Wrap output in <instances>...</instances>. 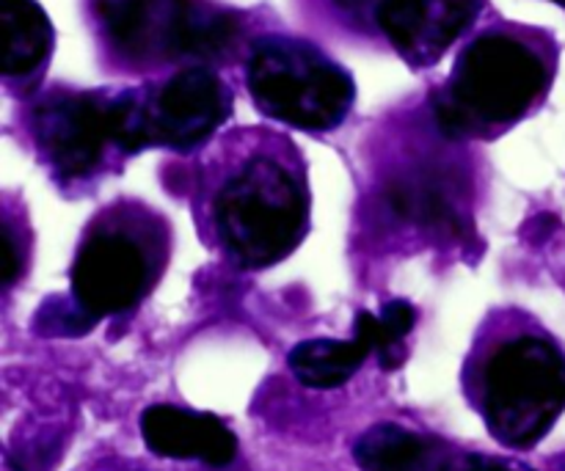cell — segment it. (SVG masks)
<instances>
[{
  "label": "cell",
  "instance_id": "6da1fadb",
  "mask_svg": "<svg viewBox=\"0 0 565 471\" xmlns=\"http://www.w3.org/2000/svg\"><path fill=\"white\" fill-rule=\"evenodd\" d=\"M312 193L301 149L268 127H241L199 163L196 232L235 268L263 270L290 257L309 232Z\"/></svg>",
  "mask_w": 565,
  "mask_h": 471
},
{
  "label": "cell",
  "instance_id": "7a4b0ae2",
  "mask_svg": "<svg viewBox=\"0 0 565 471\" xmlns=\"http://www.w3.org/2000/svg\"><path fill=\"white\" fill-rule=\"evenodd\" d=\"M555 81V42L539 28L494 22L458 53L430 94V116L447 141H494L544 105Z\"/></svg>",
  "mask_w": 565,
  "mask_h": 471
},
{
  "label": "cell",
  "instance_id": "3957f363",
  "mask_svg": "<svg viewBox=\"0 0 565 471\" xmlns=\"http://www.w3.org/2000/svg\"><path fill=\"white\" fill-rule=\"evenodd\" d=\"M463 378L489 433L508 450H533L565 411L563 347L516 309L486 320Z\"/></svg>",
  "mask_w": 565,
  "mask_h": 471
},
{
  "label": "cell",
  "instance_id": "277c9868",
  "mask_svg": "<svg viewBox=\"0 0 565 471\" xmlns=\"http://www.w3.org/2000/svg\"><path fill=\"white\" fill-rule=\"evenodd\" d=\"M88 14L99 55L125 75L215 69L246 39L241 11L215 0H88Z\"/></svg>",
  "mask_w": 565,
  "mask_h": 471
},
{
  "label": "cell",
  "instance_id": "5b68a950",
  "mask_svg": "<svg viewBox=\"0 0 565 471\" xmlns=\"http://www.w3.org/2000/svg\"><path fill=\"white\" fill-rule=\"evenodd\" d=\"M169 259L171 226L158 210L132 199L99 210L83 229L70 270L75 334L136 309L163 279Z\"/></svg>",
  "mask_w": 565,
  "mask_h": 471
},
{
  "label": "cell",
  "instance_id": "8992f818",
  "mask_svg": "<svg viewBox=\"0 0 565 471\" xmlns=\"http://www.w3.org/2000/svg\"><path fill=\"white\" fill-rule=\"evenodd\" d=\"M39 160L66 191L143 152L136 88H42L25 114Z\"/></svg>",
  "mask_w": 565,
  "mask_h": 471
},
{
  "label": "cell",
  "instance_id": "52a82bcc",
  "mask_svg": "<svg viewBox=\"0 0 565 471\" xmlns=\"http://www.w3.org/2000/svg\"><path fill=\"white\" fill-rule=\"evenodd\" d=\"M246 88L265 119L303 132L337 130L356 103V83L345 66L318 44L285 33L248 42Z\"/></svg>",
  "mask_w": 565,
  "mask_h": 471
},
{
  "label": "cell",
  "instance_id": "ba28073f",
  "mask_svg": "<svg viewBox=\"0 0 565 471\" xmlns=\"http://www.w3.org/2000/svg\"><path fill=\"white\" fill-rule=\"evenodd\" d=\"M147 149L193 152L204 147L235 110L230 83L213 66H185L136 86Z\"/></svg>",
  "mask_w": 565,
  "mask_h": 471
},
{
  "label": "cell",
  "instance_id": "9c48e42d",
  "mask_svg": "<svg viewBox=\"0 0 565 471\" xmlns=\"http://www.w3.org/2000/svg\"><path fill=\"white\" fill-rule=\"evenodd\" d=\"M486 0H381L375 28L412 69H430L467 36Z\"/></svg>",
  "mask_w": 565,
  "mask_h": 471
},
{
  "label": "cell",
  "instance_id": "30bf717a",
  "mask_svg": "<svg viewBox=\"0 0 565 471\" xmlns=\"http://www.w3.org/2000/svg\"><path fill=\"white\" fill-rule=\"evenodd\" d=\"M141 439L158 458L199 461L210 469H226L237 458V436L224 419L169 403L141 414Z\"/></svg>",
  "mask_w": 565,
  "mask_h": 471
},
{
  "label": "cell",
  "instance_id": "8fae6325",
  "mask_svg": "<svg viewBox=\"0 0 565 471\" xmlns=\"http://www.w3.org/2000/svg\"><path fill=\"white\" fill-rule=\"evenodd\" d=\"M0 28H3V72L6 86L33 92L47 69L55 47V31L47 11L36 0H0Z\"/></svg>",
  "mask_w": 565,
  "mask_h": 471
},
{
  "label": "cell",
  "instance_id": "7c38bea8",
  "mask_svg": "<svg viewBox=\"0 0 565 471\" xmlns=\"http://www.w3.org/2000/svg\"><path fill=\"white\" fill-rule=\"evenodd\" d=\"M384 207L392 221L414 224L423 232L463 237V215L450 180L436 169L419 165L395 176L384 188Z\"/></svg>",
  "mask_w": 565,
  "mask_h": 471
},
{
  "label": "cell",
  "instance_id": "4fadbf2b",
  "mask_svg": "<svg viewBox=\"0 0 565 471\" xmlns=\"http://www.w3.org/2000/svg\"><path fill=\"white\" fill-rule=\"evenodd\" d=\"M452 458L456 452L445 441L395 422L373 425L353 445V461L362 471H447Z\"/></svg>",
  "mask_w": 565,
  "mask_h": 471
},
{
  "label": "cell",
  "instance_id": "5bb4252c",
  "mask_svg": "<svg viewBox=\"0 0 565 471\" xmlns=\"http://www.w3.org/2000/svg\"><path fill=\"white\" fill-rule=\"evenodd\" d=\"M370 356L373 353L359 336L353 340H307L292 347L287 364L298 384H303L307 389L329 392L345 386Z\"/></svg>",
  "mask_w": 565,
  "mask_h": 471
},
{
  "label": "cell",
  "instance_id": "9a60e30c",
  "mask_svg": "<svg viewBox=\"0 0 565 471\" xmlns=\"http://www.w3.org/2000/svg\"><path fill=\"white\" fill-rule=\"evenodd\" d=\"M417 325V309L408 301H390L381 307V312H359L353 336L370 347V353L379 356L381 370H397L406 362V336Z\"/></svg>",
  "mask_w": 565,
  "mask_h": 471
},
{
  "label": "cell",
  "instance_id": "2e32d148",
  "mask_svg": "<svg viewBox=\"0 0 565 471\" xmlns=\"http://www.w3.org/2000/svg\"><path fill=\"white\" fill-rule=\"evenodd\" d=\"M447 471H535L527 463L511 461V458H497V456H480V452H456Z\"/></svg>",
  "mask_w": 565,
  "mask_h": 471
},
{
  "label": "cell",
  "instance_id": "e0dca14e",
  "mask_svg": "<svg viewBox=\"0 0 565 471\" xmlns=\"http://www.w3.org/2000/svg\"><path fill=\"white\" fill-rule=\"evenodd\" d=\"M552 3H557V6H565V0H552Z\"/></svg>",
  "mask_w": 565,
  "mask_h": 471
}]
</instances>
